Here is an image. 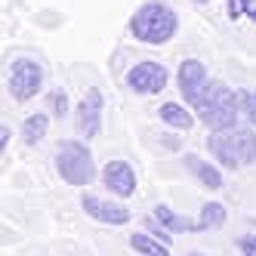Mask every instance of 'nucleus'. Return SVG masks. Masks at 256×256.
Listing matches in <instances>:
<instances>
[{
  "label": "nucleus",
  "instance_id": "nucleus-8",
  "mask_svg": "<svg viewBox=\"0 0 256 256\" xmlns=\"http://www.w3.org/2000/svg\"><path fill=\"white\" fill-rule=\"evenodd\" d=\"M207 68L204 62H198V59H182L179 68H176V86H179V93L182 99H186L188 105L194 102V96L200 93V90L207 86Z\"/></svg>",
  "mask_w": 256,
  "mask_h": 256
},
{
  "label": "nucleus",
  "instance_id": "nucleus-12",
  "mask_svg": "<svg viewBox=\"0 0 256 256\" xmlns=\"http://www.w3.org/2000/svg\"><path fill=\"white\" fill-rule=\"evenodd\" d=\"M154 219H158V222H160L164 228L179 232V234H188V232H207L200 219L194 222V219L182 216V213H176V210H170V207H164V204H158V207H154Z\"/></svg>",
  "mask_w": 256,
  "mask_h": 256
},
{
  "label": "nucleus",
  "instance_id": "nucleus-24",
  "mask_svg": "<svg viewBox=\"0 0 256 256\" xmlns=\"http://www.w3.org/2000/svg\"><path fill=\"white\" fill-rule=\"evenodd\" d=\"M253 99H256V90H253Z\"/></svg>",
  "mask_w": 256,
  "mask_h": 256
},
{
  "label": "nucleus",
  "instance_id": "nucleus-17",
  "mask_svg": "<svg viewBox=\"0 0 256 256\" xmlns=\"http://www.w3.org/2000/svg\"><path fill=\"white\" fill-rule=\"evenodd\" d=\"M226 219H228V213L219 200H207V204L200 207V222H204V228H222Z\"/></svg>",
  "mask_w": 256,
  "mask_h": 256
},
{
  "label": "nucleus",
  "instance_id": "nucleus-3",
  "mask_svg": "<svg viewBox=\"0 0 256 256\" xmlns=\"http://www.w3.org/2000/svg\"><path fill=\"white\" fill-rule=\"evenodd\" d=\"M10 93L16 102H31L44 86V65L31 56H19L10 65Z\"/></svg>",
  "mask_w": 256,
  "mask_h": 256
},
{
  "label": "nucleus",
  "instance_id": "nucleus-7",
  "mask_svg": "<svg viewBox=\"0 0 256 256\" xmlns=\"http://www.w3.org/2000/svg\"><path fill=\"white\" fill-rule=\"evenodd\" d=\"M80 207L90 219L96 222H105V226H126L130 222V210L114 204V200H105V198H96V194H84L80 198Z\"/></svg>",
  "mask_w": 256,
  "mask_h": 256
},
{
  "label": "nucleus",
  "instance_id": "nucleus-1",
  "mask_svg": "<svg viewBox=\"0 0 256 256\" xmlns=\"http://www.w3.org/2000/svg\"><path fill=\"white\" fill-rule=\"evenodd\" d=\"M179 31V16L170 4H160V0H145V4L130 16V34L139 44H170Z\"/></svg>",
  "mask_w": 256,
  "mask_h": 256
},
{
  "label": "nucleus",
  "instance_id": "nucleus-19",
  "mask_svg": "<svg viewBox=\"0 0 256 256\" xmlns=\"http://www.w3.org/2000/svg\"><path fill=\"white\" fill-rule=\"evenodd\" d=\"M238 102H241V114L253 124V130H256V99L250 90H238Z\"/></svg>",
  "mask_w": 256,
  "mask_h": 256
},
{
  "label": "nucleus",
  "instance_id": "nucleus-16",
  "mask_svg": "<svg viewBox=\"0 0 256 256\" xmlns=\"http://www.w3.org/2000/svg\"><path fill=\"white\" fill-rule=\"evenodd\" d=\"M50 118H52V114H46V112L28 114L25 124H22V142H25V145H38V142L46 136V130H50Z\"/></svg>",
  "mask_w": 256,
  "mask_h": 256
},
{
  "label": "nucleus",
  "instance_id": "nucleus-18",
  "mask_svg": "<svg viewBox=\"0 0 256 256\" xmlns=\"http://www.w3.org/2000/svg\"><path fill=\"white\" fill-rule=\"evenodd\" d=\"M46 108H50V114L52 118H68V108H71V102H68V93L65 90H50L46 93Z\"/></svg>",
  "mask_w": 256,
  "mask_h": 256
},
{
  "label": "nucleus",
  "instance_id": "nucleus-11",
  "mask_svg": "<svg viewBox=\"0 0 256 256\" xmlns=\"http://www.w3.org/2000/svg\"><path fill=\"white\" fill-rule=\"evenodd\" d=\"M232 152L238 158V164L241 167H250V164H256V130H247V126H234V130L226 133Z\"/></svg>",
  "mask_w": 256,
  "mask_h": 256
},
{
  "label": "nucleus",
  "instance_id": "nucleus-15",
  "mask_svg": "<svg viewBox=\"0 0 256 256\" xmlns=\"http://www.w3.org/2000/svg\"><path fill=\"white\" fill-rule=\"evenodd\" d=\"M130 247L139 256H170V247L164 241H158V238L148 234V232H133L130 234Z\"/></svg>",
  "mask_w": 256,
  "mask_h": 256
},
{
  "label": "nucleus",
  "instance_id": "nucleus-4",
  "mask_svg": "<svg viewBox=\"0 0 256 256\" xmlns=\"http://www.w3.org/2000/svg\"><path fill=\"white\" fill-rule=\"evenodd\" d=\"M200 120H204L210 130L216 133H228L238 126V118H241V102H238V90H228L222 84V90H219V96L210 102V108H204V112L198 114Z\"/></svg>",
  "mask_w": 256,
  "mask_h": 256
},
{
  "label": "nucleus",
  "instance_id": "nucleus-14",
  "mask_svg": "<svg viewBox=\"0 0 256 256\" xmlns=\"http://www.w3.org/2000/svg\"><path fill=\"white\" fill-rule=\"evenodd\" d=\"M207 148H210V154L219 160V167H226V170H238L241 164H238V158H234V152H232V145H228V139H226V133H210L207 136Z\"/></svg>",
  "mask_w": 256,
  "mask_h": 256
},
{
  "label": "nucleus",
  "instance_id": "nucleus-23",
  "mask_svg": "<svg viewBox=\"0 0 256 256\" xmlns=\"http://www.w3.org/2000/svg\"><path fill=\"white\" fill-rule=\"evenodd\" d=\"M188 256H207V253H188Z\"/></svg>",
  "mask_w": 256,
  "mask_h": 256
},
{
  "label": "nucleus",
  "instance_id": "nucleus-6",
  "mask_svg": "<svg viewBox=\"0 0 256 256\" xmlns=\"http://www.w3.org/2000/svg\"><path fill=\"white\" fill-rule=\"evenodd\" d=\"M102 108H105L102 93L96 86L86 90V96L74 108V126H78L80 139H96L99 136V130H102Z\"/></svg>",
  "mask_w": 256,
  "mask_h": 256
},
{
  "label": "nucleus",
  "instance_id": "nucleus-13",
  "mask_svg": "<svg viewBox=\"0 0 256 256\" xmlns=\"http://www.w3.org/2000/svg\"><path fill=\"white\" fill-rule=\"evenodd\" d=\"M158 118L167 124V126H173V130H192V126H194L192 112H188L186 105H179V102H164V105H158Z\"/></svg>",
  "mask_w": 256,
  "mask_h": 256
},
{
  "label": "nucleus",
  "instance_id": "nucleus-10",
  "mask_svg": "<svg viewBox=\"0 0 256 256\" xmlns=\"http://www.w3.org/2000/svg\"><path fill=\"white\" fill-rule=\"evenodd\" d=\"M182 164H186V170L200 182L204 188H210V192H219L226 186V179H222V173H219V167H213L210 160H204V158H198V154H186L182 158Z\"/></svg>",
  "mask_w": 256,
  "mask_h": 256
},
{
  "label": "nucleus",
  "instance_id": "nucleus-9",
  "mask_svg": "<svg viewBox=\"0 0 256 256\" xmlns=\"http://www.w3.org/2000/svg\"><path fill=\"white\" fill-rule=\"evenodd\" d=\"M102 186L118 198H130L136 192V170L126 160H108L102 170Z\"/></svg>",
  "mask_w": 256,
  "mask_h": 256
},
{
  "label": "nucleus",
  "instance_id": "nucleus-22",
  "mask_svg": "<svg viewBox=\"0 0 256 256\" xmlns=\"http://www.w3.org/2000/svg\"><path fill=\"white\" fill-rule=\"evenodd\" d=\"M0 145H4V148L10 145V126H4V130H0Z\"/></svg>",
  "mask_w": 256,
  "mask_h": 256
},
{
  "label": "nucleus",
  "instance_id": "nucleus-5",
  "mask_svg": "<svg viewBox=\"0 0 256 256\" xmlns=\"http://www.w3.org/2000/svg\"><path fill=\"white\" fill-rule=\"evenodd\" d=\"M167 84H170V71L154 59L136 62L130 71H126V86H130L136 96H158Z\"/></svg>",
  "mask_w": 256,
  "mask_h": 256
},
{
  "label": "nucleus",
  "instance_id": "nucleus-21",
  "mask_svg": "<svg viewBox=\"0 0 256 256\" xmlns=\"http://www.w3.org/2000/svg\"><path fill=\"white\" fill-rule=\"evenodd\" d=\"M238 250L244 256H256V234H241L238 238Z\"/></svg>",
  "mask_w": 256,
  "mask_h": 256
},
{
  "label": "nucleus",
  "instance_id": "nucleus-2",
  "mask_svg": "<svg viewBox=\"0 0 256 256\" xmlns=\"http://www.w3.org/2000/svg\"><path fill=\"white\" fill-rule=\"evenodd\" d=\"M56 170L68 186H90L96 179V160L93 152L80 139H65L56 148Z\"/></svg>",
  "mask_w": 256,
  "mask_h": 256
},
{
  "label": "nucleus",
  "instance_id": "nucleus-20",
  "mask_svg": "<svg viewBox=\"0 0 256 256\" xmlns=\"http://www.w3.org/2000/svg\"><path fill=\"white\" fill-rule=\"evenodd\" d=\"M145 232L154 234L158 241H164V244L170 247V234H173V232H170V228H164V226L158 222V219H154V213H152V216H145Z\"/></svg>",
  "mask_w": 256,
  "mask_h": 256
}]
</instances>
